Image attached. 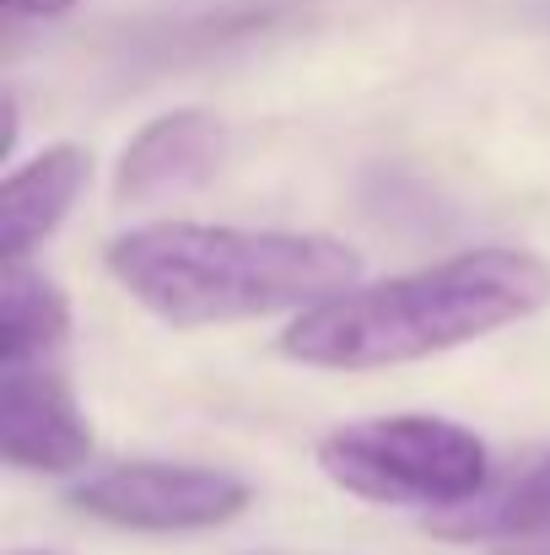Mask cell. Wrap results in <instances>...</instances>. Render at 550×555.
Segmentation results:
<instances>
[{
	"mask_svg": "<svg viewBox=\"0 0 550 555\" xmlns=\"http://www.w3.org/2000/svg\"><path fill=\"white\" fill-rule=\"evenodd\" d=\"M0 453L27 475H71L92 459V426L54 362L0 367Z\"/></svg>",
	"mask_w": 550,
	"mask_h": 555,
	"instance_id": "obj_5",
	"label": "cell"
},
{
	"mask_svg": "<svg viewBox=\"0 0 550 555\" xmlns=\"http://www.w3.org/2000/svg\"><path fill=\"white\" fill-rule=\"evenodd\" d=\"M550 308V264L529 248H470L372 286H351L281 335V357L319 372L426 362Z\"/></svg>",
	"mask_w": 550,
	"mask_h": 555,
	"instance_id": "obj_1",
	"label": "cell"
},
{
	"mask_svg": "<svg viewBox=\"0 0 550 555\" xmlns=\"http://www.w3.org/2000/svg\"><path fill=\"white\" fill-rule=\"evenodd\" d=\"M71 5H81V0H5L11 16H65Z\"/></svg>",
	"mask_w": 550,
	"mask_h": 555,
	"instance_id": "obj_10",
	"label": "cell"
},
{
	"mask_svg": "<svg viewBox=\"0 0 550 555\" xmlns=\"http://www.w3.org/2000/svg\"><path fill=\"white\" fill-rule=\"evenodd\" d=\"M119 292L168 330L308 313L362 281V254L324 232L146 221L103 254Z\"/></svg>",
	"mask_w": 550,
	"mask_h": 555,
	"instance_id": "obj_2",
	"label": "cell"
},
{
	"mask_svg": "<svg viewBox=\"0 0 550 555\" xmlns=\"http://www.w3.org/2000/svg\"><path fill=\"white\" fill-rule=\"evenodd\" d=\"M11 555H54V551H11Z\"/></svg>",
	"mask_w": 550,
	"mask_h": 555,
	"instance_id": "obj_11",
	"label": "cell"
},
{
	"mask_svg": "<svg viewBox=\"0 0 550 555\" xmlns=\"http://www.w3.org/2000/svg\"><path fill=\"white\" fill-rule=\"evenodd\" d=\"M87 179H92V157L71 141L43 146L33 163L11 168L0 184V248H5V259H27L43 237H54V227L71 216Z\"/></svg>",
	"mask_w": 550,
	"mask_h": 555,
	"instance_id": "obj_7",
	"label": "cell"
},
{
	"mask_svg": "<svg viewBox=\"0 0 550 555\" xmlns=\"http://www.w3.org/2000/svg\"><path fill=\"white\" fill-rule=\"evenodd\" d=\"M71 335V302L65 292L33 270L27 259H5L0 275V367L16 362H49Z\"/></svg>",
	"mask_w": 550,
	"mask_h": 555,
	"instance_id": "obj_9",
	"label": "cell"
},
{
	"mask_svg": "<svg viewBox=\"0 0 550 555\" xmlns=\"http://www.w3.org/2000/svg\"><path fill=\"white\" fill-rule=\"evenodd\" d=\"M227 157V130L216 114L205 108H174L157 114L152 125H141L114 168V199L119 205H157L189 194L205 179H216Z\"/></svg>",
	"mask_w": 550,
	"mask_h": 555,
	"instance_id": "obj_6",
	"label": "cell"
},
{
	"mask_svg": "<svg viewBox=\"0 0 550 555\" xmlns=\"http://www.w3.org/2000/svg\"><path fill=\"white\" fill-rule=\"evenodd\" d=\"M319 469L346 496L378 507L453 513L486 496L491 453L470 426L443 415H372L319 442Z\"/></svg>",
	"mask_w": 550,
	"mask_h": 555,
	"instance_id": "obj_3",
	"label": "cell"
},
{
	"mask_svg": "<svg viewBox=\"0 0 550 555\" xmlns=\"http://www.w3.org/2000/svg\"><path fill=\"white\" fill-rule=\"evenodd\" d=\"M248 480L216 464H168V459H130L108 464L65 491V507L130 534H194L238 518L248 507Z\"/></svg>",
	"mask_w": 550,
	"mask_h": 555,
	"instance_id": "obj_4",
	"label": "cell"
},
{
	"mask_svg": "<svg viewBox=\"0 0 550 555\" xmlns=\"http://www.w3.org/2000/svg\"><path fill=\"white\" fill-rule=\"evenodd\" d=\"M426 529L459 545H508V555H550V453L529 464L508 491L475 496L470 507L432 513Z\"/></svg>",
	"mask_w": 550,
	"mask_h": 555,
	"instance_id": "obj_8",
	"label": "cell"
}]
</instances>
